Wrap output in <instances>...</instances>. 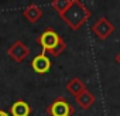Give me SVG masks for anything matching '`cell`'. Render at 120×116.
<instances>
[{
	"mask_svg": "<svg viewBox=\"0 0 120 116\" xmlns=\"http://www.w3.org/2000/svg\"><path fill=\"white\" fill-rule=\"evenodd\" d=\"M58 43H59V38L55 31H45L41 35V44H42L44 50H48V48L52 50L58 45Z\"/></svg>",
	"mask_w": 120,
	"mask_h": 116,
	"instance_id": "1",
	"label": "cell"
},
{
	"mask_svg": "<svg viewBox=\"0 0 120 116\" xmlns=\"http://www.w3.org/2000/svg\"><path fill=\"white\" fill-rule=\"evenodd\" d=\"M49 65H51V61H49V58H47L44 54L41 55H37L34 60H33V68L40 72V74H44L49 70Z\"/></svg>",
	"mask_w": 120,
	"mask_h": 116,
	"instance_id": "2",
	"label": "cell"
},
{
	"mask_svg": "<svg viewBox=\"0 0 120 116\" xmlns=\"http://www.w3.org/2000/svg\"><path fill=\"white\" fill-rule=\"evenodd\" d=\"M11 113H13V116H27L30 113V108L26 102L19 101L11 106Z\"/></svg>",
	"mask_w": 120,
	"mask_h": 116,
	"instance_id": "4",
	"label": "cell"
},
{
	"mask_svg": "<svg viewBox=\"0 0 120 116\" xmlns=\"http://www.w3.org/2000/svg\"><path fill=\"white\" fill-rule=\"evenodd\" d=\"M52 116H69V106L64 101H58L51 108Z\"/></svg>",
	"mask_w": 120,
	"mask_h": 116,
	"instance_id": "3",
	"label": "cell"
},
{
	"mask_svg": "<svg viewBox=\"0 0 120 116\" xmlns=\"http://www.w3.org/2000/svg\"><path fill=\"white\" fill-rule=\"evenodd\" d=\"M0 116H9V115H7L4 110H0Z\"/></svg>",
	"mask_w": 120,
	"mask_h": 116,
	"instance_id": "5",
	"label": "cell"
}]
</instances>
